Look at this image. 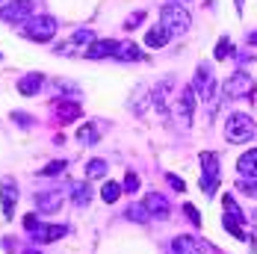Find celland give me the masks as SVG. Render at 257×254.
Returning a JSON list of instances; mask_svg holds the SVG:
<instances>
[{"label":"cell","mask_w":257,"mask_h":254,"mask_svg":"<svg viewBox=\"0 0 257 254\" xmlns=\"http://www.w3.org/2000/svg\"><path fill=\"white\" fill-rule=\"evenodd\" d=\"M192 89L198 92V98H204L207 103H213V98H216V83H213V77H210V68H207V65H198L195 80H192Z\"/></svg>","instance_id":"7"},{"label":"cell","mask_w":257,"mask_h":254,"mask_svg":"<svg viewBox=\"0 0 257 254\" xmlns=\"http://www.w3.org/2000/svg\"><path fill=\"white\" fill-rule=\"evenodd\" d=\"M0 204H3V216L12 219L15 216V207H18V180L15 178L0 180Z\"/></svg>","instance_id":"6"},{"label":"cell","mask_w":257,"mask_h":254,"mask_svg":"<svg viewBox=\"0 0 257 254\" xmlns=\"http://www.w3.org/2000/svg\"><path fill=\"white\" fill-rule=\"evenodd\" d=\"M106 169H109V166H106V160H98V157H95V160H89V163H86V178H89V180L103 178V175H106Z\"/></svg>","instance_id":"24"},{"label":"cell","mask_w":257,"mask_h":254,"mask_svg":"<svg viewBox=\"0 0 257 254\" xmlns=\"http://www.w3.org/2000/svg\"><path fill=\"white\" fill-rule=\"evenodd\" d=\"M71 201L77 204V207H86V204L92 201V189H89V183H71Z\"/></svg>","instance_id":"22"},{"label":"cell","mask_w":257,"mask_h":254,"mask_svg":"<svg viewBox=\"0 0 257 254\" xmlns=\"http://www.w3.org/2000/svg\"><path fill=\"white\" fill-rule=\"evenodd\" d=\"M169 39H172V33H169L163 24H154L148 33H145V45H148L151 51H157V48H166V45H169Z\"/></svg>","instance_id":"17"},{"label":"cell","mask_w":257,"mask_h":254,"mask_svg":"<svg viewBox=\"0 0 257 254\" xmlns=\"http://www.w3.org/2000/svg\"><path fill=\"white\" fill-rule=\"evenodd\" d=\"M56 27L59 24L53 21L51 15H33L24 24V36L33 39V42H51L53 36H56Z\"/></svg>","instance_id":"3"},{"label":"cell","mask_w":257,"mask_h":254,"mask_svg":"<svg viewBox=\"0 0 257 254\" xmlns=\"http://www.w3.org/2000/svg\"><path fill=\"white\" fill-rule=\"evenodd\" d=\"M30 233H33L36 242H56V239H62V236L68 233V228H65V225H42V222H39Z\"/></svg>","instance_id":"12"},{"label":"cell","mask_w":257,"mask_h":254,"mask_svg":"<svg viewBox=\"0 0 257 254\" xmlns=\"http://www.w3.org/2000/svg\"><path fill=\"white\" fill-rule=\"evenodd\" d=\"M24 254H42V251H24Z\"/></svg>","instance_id":"38"},{"label":"cell","mask_w":257,"mask_h":254,"mask_svg":"<svg viewBox=\"0 0 257 254\" xmlns=\"http://www.w3.org/2000/svg\"><path fill=\"white\" fill-rule=\"evenodd\" d=\"M65 166H68L65 160H53V163H48V166H45V169H42L39 175H42V178H51V175H62V172H65Z\"/></svg>","instance_id":"27"},{"label":"cell","mask_w":257,"mask_h":254,"mask_svg":"<svg viewBox=\"0 0 257 254\" xmlns=\"http://www.w3.org/2000/svg\"><path fill=\"white\" fill-rule=\"evenodd\" d=\"M175 3H180V0H175Z\"/></svg>","instance_id":"40"},{"label":"cell","mask_w":257,"mask_h":254,"mask_svg":"<svg viewBox=\"0 0 257 254\" xmlns=\"http://www.w3.org/2000/svg\"><path fill=\"white\" fill-rule=\"evenodd\" d=\"M236 172H239L242 178H257V148L245 151L236 160Z\"/></svg>","instance_id":"19"},{"label":"cell","mask_w":257,"mask_h":254,"mask_svg":"<svg viewBox=\"0 0 257 254\" xmlns=\"http://www.w3.org/2000/svg\"><path fill=\"white\" fill-rule=\"evenodd\" d=\"M53 112H56L59 124H71V121L83 118V106H80L77 101H71V98H62V101H56V103H53Z\"/></svg>","instance_id":"9"},{"label":"cell","mask_w":257,"mask_h":254,"mask_svg":"<svg viewBox=\"0 0 257 254\" xmlns=\"http://www.w3.org/2000/svg\"><path fill=\"white\" fill-rule=\"evenodd\" d=\"M160 24L166 27L172 36H183L189 30V24H192V18H189V12L180 3H166L160 9Z\"/></svg>","instance_id":"1"},{"label":"cell","mask_w":257,"mask_h":254,"mask_svg":"<svg viewBox=\"0 0 257 254\" xmlns=\"http://www.w3.org/2000/svg\"><path fill=\"white\" fill-rule=\"evenodd\" d=\"M242 195H248V198H257V178H245L239 180V186H236Z\"/></svg>","instance_id":"29"},{"label":"cell","mask_w":257,"mask_h":254,"mask_svg":"<svg viewBox=\"0 0 257 254\" xmlns=\"http://www.w3.org/2000/svg\"><path fill=\"white\" fill-rule=\"evenodd\" d=\"M33 6H36V0H6L0 6V18L6 24H27L33 18Z\"/></svg>","instance_id":"5"},{"label":"cell","mask_w":257,"mask_h":254,"mask_svg":"<svg viewBox=\"0 0 257 254\" xmlns=\"http://www.w3.org/2000/svg\"><path fill=\"white\" fill-rule=\"evenodd\" d=\"M145 210H148V216H154V219H169V213H172V207H169V201L160 195V192H148L145 195Z\"/></svg>","instance_id":"14"},{"label":"cell","mask_w":257,"mask_h":254,"mask_svg":"<svg viewBox=\"0 0 257 254\" xmlns=\"http://www.w3.org/2000/svg\"><path fill=\"white\" fill-rule=\"evenodd\" d=\"M169 254H204V242L198 236H175Z\"/></svg>","instance_id":"10"},{"label":"cell","mask_w":257,"mask_h":254,"mask_svg":"<svg viewBox=\"0 0 257 254\" xmlns=\"http://www.w3.org/2000/svg\"><path fill=\"white\" fill-rule=\"evenodd\" d=\"M71 42H74V45H92V42H95V36H92V30H74Z\"/></svg>","instance_id":"30"},{"label":"cell","mask_w":257,"mask_h":254,"mask_svg":"<svg viewBox=\"0 0 257 254\" xmlns=\"http://www.w3.org/2000/svg\"><path fill=\"white\" fill-rule=\"evenodd\" d=\"M12 121L21 124V127H30V115H27V112H12Z\"/></svg>","instance_id":"33"},{"label":"cell","mask_w":257,"mask_h":254,"mask_svg":"<svg viewBox=\"0 0 257 254\" xmlns=\"http://www.w3.org/2000/svg\"><path fill=\"white\" fill-rule=\"evenodd\" d=\"M198 163H201V189H204L207 195H213V192H216V183H219V175H222V169H219V154L204 151L198 157Z\"/></svg>","instance_id":"4"},{"label":"cell","mask_w":257,"mask_h":254,"mask_svg":"<svg viewBox=\"0 0 257 254\" xmlns=\"http://www.w3.org/2000/svg\"><path fill=\"white\" fill-rule=\"evenodd\" d=\"M233 3H236V9L242 12V6H245V0H233Z\"/></svg>","instance_id":"37"},{"label":"cell","mask_w":257,"mask_h":254,"mask_svg":"<svg viewBox=\"0 0 257 254\" xmlns=\"http://www.w3.org/2000/svg\"><path fill=\"white\" fill-rule=\"evenodd\" d=\"M231 39H228V36H222V39H219V45H216V51H213V56H216V59H228V56H231Z\"/></svg>","instance_id":"28"},{"label":"cell","mask_w":257,"mask_h":254,"mask_svg":"<svg viewBox=\"0 0 257 254\" xmlns=\"http://www.w3.org/2000/svg\"><path fill=\"white\" fill-rule=\"evenodd\" d=\"M115 59H121V62H139V59H145V53L139 51L133 42H124V45H118V51H115Z\"/></svg>","instance_id":"21"},{"label":"cell","mask_w":257,"mask_h":254,"mask_svg":"<svg viewBox=\"0 0 257 254\" xmlns=\"http://www.w3.org/2000/svg\"><path fill=\"white\" fill-rule=\"evenodd\" d=\"M0 6H3V0H0Z\"/></svg>","instance_id":"39"},{"label":"cell","mask_w":257,"mask_h":254,"mask_svg":"<svg viewBox=\"0 0 257 254\" xmlns=\"http://www.w3.org/2000/svg\"><path fill=\"white\" fill-rule=\"evenodd\" d=\"M222 92L228 98H242L245 92H251V77L245 74V71H236V74H231L222 83Z\"/></svg>","instance_id":"8"},{"label":"cell","mask_w":257,"mask_h":254,"mask_svg":"<svg viewBox=\"0 0 257 254\" xmlns=\"http://www.w3.org/2000/svg\"><path fill=\"white\" fill-rule=\"evenodd\" d=\"M121 183H115V180H106L103 183V189H101V198H103V204H115L118 198H121Z\"/></svg>","instance_id":"23"},{"label":"cell","mask_w":257,"mask_h":254,"mask_svg":"<svg viewBox=\"0 0 257 254\" xmlns=\"http://www.w3.org/2000/svg\"><path fill=\"white\" fill-rule=\"evenodd\" d=\"M139 21H142V12L130 15V18H127V24H124V27H130V30H133V27H139Z\"/></svg>","instance_id":"36"},{"label":"cell","mask_w":257,"mask_h":254,"mask_svg":"<svg viewBox=\"0 0 257 254\" xmlns=\"http://www.w3.org/2000/svg\"><path fill=\"white\" fill-rule=\"evenodd\" d=\"M42 86H45V77L39 74V71H36V74H27V77H21V80H18V92H21L24 98L39 95V92H42Z\"/></svg>","instance_id":"18"},{"label":"cell","mask_w":257,"mask_h":254,"mask_svg":"<svg viewBox=\"0 0 257 254\" xmlns=\"http://www.w3.org/2000/svg\"><path fill=\"white\" fill-rule=\"evenodd\" d=\"M118 45H121V42H115V39H95V42H92V45L86 48V56H89V59H103V56H115Z\"/></svg>","instance_id":"13"},{"label":"cell","mask_w":257,"mask_h":254,"mask_svg":"<svg viewBox=\"0 0 257 254\" xmlns=\"http://www.w3.org/2000/svg\"><path fill=\"white\" fill-rule=\"evenodd\" d=\"M121 189H124L127 195H133V192L139 189V178H136L133 172H127V175H124V183H121Z\"/></svg>","instance_id":"31"},{"label":"cell","mask_w":257,"mask_h":254,"mask_svg":"<svg viewBox=\"0 0 257 254\" xmlns=\"http://www.w3.org/2000/svg\"><path fill=\"white\" fill-rule=\"evenodd\" d=\"M183 213H186V219H189L192 225H201V216H198V210H195L192 204H183Z\"/></svg>","instance_id":"32"},{"label":"cell","mask_w":257,"mask_h":254,"mask_svg":"<svg viewBox=\"0 0 257 254\" xmlns=\"http://www.w3.org/2000/svg\"><path fill=\"white\" fill-rule=\"evenodd\" d=\"M53 89L56 92H65V98H71V101H74V95H80V86L77 83H68V80H56Z\"/></svg>","instance_id":"25"},{"label":"cell","mask_w":257,"mask_h":254,"mask_svg":"<svg viewBox=\"0 0 257 254\" xmlns=\"http://www.w3.org/2000/svg\"><path fill=\"white\" fill-rule=\"evenodd\" d=\"M195 98H198V95H195V89H192V86H186V89L178 95V118L183 121V124H189V121H192V112H195Z\"/></svg>","instance_id":"11"},{"label":"cell","mask_w":257,"mask_h":254,"mask_svg":"<svg viewBox=\"0 0 257 254\" xmlns=\"http://www.w3.org/2000/svg\"><path fill=\"white\" fill-rule=\"evenodd\" d=\"M127 219L130 222H148L151 216H148L145 204H133V207H127Z\"/></svg>","instance_id":"26"},{"label":"cell","mask_w":257,"mask_h":254,"mask_svg":"<svg viewBox=\"0 0 257 254\" xmlns=\"http://www.w3.org/2000/svg\"><path fill=\"white\" fill-rule=\"evenodd\" d=\"M59 207H62V192H56V189H48V192L36 195V210L39 213H56Z\"/></svg>","instance_id":"15"},{"label":"cell","mask_w":257,"mask_h":254,"mask_svg":"<svg viewBox=\"0 0 257 254\" xmlns=\"http://www.w3.org/2000/svg\"><path fill=\"white\" fill-rule=\"evenodd\" d=\"M169 183L175 186V192H183V189H186V183H183V178H178V175H169Z\"/></svg>","instance_id":"34"},{"label":"cell","mask_w":257,"mask_h":254,"mask_svg":"<svg viewBox=\"0 0 257 254\" xmlns=\"http://www.w3.org/2000/svg\"><path fill=\"white\" fill-rule=\"evenodd\" d=\"M77 142L80 145H98L101 142V124L98 121H83L77 127Z\"/></svg>","instance_id":"16"},{"label":"cell","mask_w":257,"mask_h":254,"mask_svg":"<svg viewBox=\"0 0 257 254\" xmlns=\"http://www.w3.org/2000/svg\"><path fill=\"white\" fill-rule=\"evenodd\" d=\"M257 133L254 127V118L251 115H245V112H233L231 118L225 121V136H228V142H248L251 136Z\"/></svg>","instance_id":"2"},{"label":"cell","mask_w":257,"mask_h":254,"mask_svg":"<svg viewBox=\"0 0 257 254\" xmlns=\"http://www.w3.org/2000/svg\"><path fill=\"white\" fill-rule=\"evenodd\" d=\"M169 89H172V80H160L154 89H151V103H154L160 112H166V98H169Z\"/></svg>","instance_id":"20"},{"label":"cell","mask_w":257,"mask_h":254,"mask_svg":"<svg viewBox=\"0 0 257 254\" xmlns=\"http://www.w3.org/2000/svg\"><path fill=\"white\" fill-rule=\"evenodd\" d=\"M36 225H39V216H36V213H27V216H24V228L33 230Z\"/></svg>","instance_id":"35"}]
</instances>
